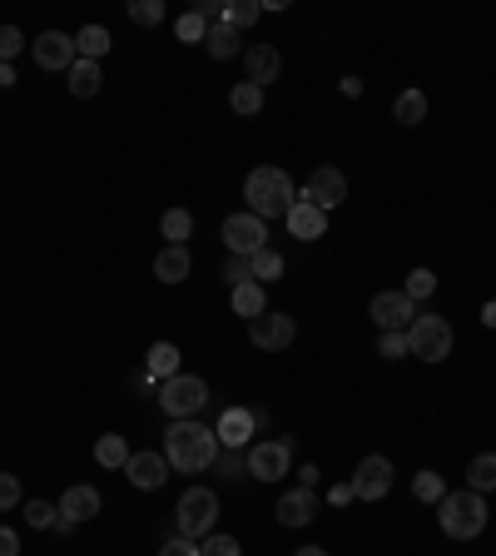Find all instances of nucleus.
Masks as SVG:
<instances>
[{
	"instance_id": "1",
	"label": "nucleus",
	"mask_w": 496,
	"mask_h": 556,
	"mask_svg": "<svg viewBox=\"0 0 496 556\" xmlns=\"http://www.w3.org/2000/svg\"><path fill=\"white\" fill-rule=\"evenodd\" d=\"M219 452H224V442L209 422L184 417V422H169V432H164V462L174 472H209L219 462Z\"/></svg>"
},
{
	"instance_id": "2",
	"label": "nucleus",
	"mask_w": 496,
	"mask_h": 556,
	"mask_svg": "<svg viewBox=\"0 0 496 556\" xmlns=\"http://www.w3.org/2000/svg\"><path fill=\"white\" fill-rule=\"evenodd\" d=\"M244 199H248V214H258L263 224H268V219H288V209L298 204L293 179H288V169H278V164H258V169H248Z\"/></svg>"
},
{
	"instance_id": "3",
	"label": "nucleus",
	"mask_w": 496,
	"mask_h": 556,
	"mask_svg": "<svg viewBox=\"0 0 496 556\" xmlns=\"http://www.w3.org/2000/svg\"><path fill=\"white\" fill-rule=\"evenodd\" d=\"M487 497L482 492H447L442 502H437V522H442V532L452 537V542H472V537H482L487 532Z\"/></svg>"
},
{
	"instance_id": "4",
	"label": "nucleus",
	"mask_w": 496,
	"mask_h": 556,
	"mask_svg": "<svg viewBox=\"0 0 496 556\" xmlns=\"http://www.w3.org/2000/svg\"><path fill=\"white\" fill-rule=\"evenodd\" d=\"M159 408L174 417V422L199 417L204 408H209V383H204V378H194V373H174V378H164V383H159Z\"/></svg>"
},
{
	"instance_id": "5",
	"label": "nucleus",
	"mask_w": 496,
	"mask_h": 556,
	"mask_svg": "<svg viewBox=\"0 0 496 556\" xmlns=\"http://www.w3.org/2000/svg\"><path fill=\"white\" fill-rule=\"evenodd\" d=\"M452 323L447 318H437V313H417L412 318V328H407V353L412 358H422V363H442L447 353H452Z\"/></svg>"
},
{
	"instance_id": "6",
	"label": "nucleus",
	"mask_w": 496,
	"mask_h": 556,
	"mask_svg": "<svg viewBox=\"0 0 496 556\" xmlns=\"http://www.w3.org/2000/svg\"><path fill=\"white\" fill-rule=\"evenodd\" d=\"M179 537L184 542H204L209 532H214V522H219V497L209 492V487H189L184 497H179Z\"/></svg>"
},
{
	"instance_id": "7",
	"label": "nucleus",
	"mask_w": 496,
	"mask_h": 556,
	"mask_svg": "<svg viewBox=\"0 0 496 556\" xmlns=\"http://www.w3.org/2000/svg\"><path fill=\"white\" fill-rule=\"evenodd\" d=\"M288 462H293V447L283 437H263L248 447V477H258V482H283Z\"/></svg>"
},
{
	"instance_id": "8",
	"label": "nucleus",
	"mask_w": 496,
	"mask_h": 556,
	"mask_svg": "<svg viewBox=\"0 0 496 556\" xmlns=\"http://www.w3.org/2000/svg\"><path fill=\"white\" fill-rule=\"evenodd\" d=\"M298 199H308V204H318L323 214H333L343 199H348V174L343 169H333V164H323V169H313L308 174V184H303V194Z\"/></svg>"
},
{
	"instance_id": "9",
	"label": "nucleus",
	"mask_w": 496,
	"mask_h": 556,
	"mask_svg": "<svg viewBox=\"0 0 496 556\" xmlns=\"http://www.w3.org/2000/svg\"><path fill=\"white\" fill-rule=\"evenodd\" d=\"M372 323L382 328V333H407L412 328V318H417V303L402 293V288H387V293H377L372 298Z\"/></svg>"
},
{
	"instance_id": "10",
	"label": "nucleus",
	"mask_w": 496,
	"mask_h": 556,
	"mask_svg": "<svg viewBox=\"0 0 496 556\" xmlns=\"http://www.w3.org/2000/svg\"><path fill=\"white\" fill-rule=\"evenodd\" d=\"M224 244H229V254H244V259H253L263 244H268V224L258 219V214H229L224 219Z\"/></svg>"
},
{
	"instance_id": "11",
	"label": "nucleus",
	"mask_w": 496,
	"mask_h": 556,
	"mask_svg": "<svg viewBox=\"0 0 496 556\" xmlns=\"http://www.w3.org/2000/svg\"><path fill=\"white\" fill-rule=\"evenodd\" d=\"M293 338H298V323H293L288 313H258V318L248 323V343L263 348V353H278V348H288Z\"/></svg>"
},
{
	"instance_id": "12",
	"label": "nucleus",
	"mask_w": 496,
	"mask_h": 556,
	"mask_svg": "<svg viewBox=\"0 0 496 556\" xmlns=\"http://www.w3.org/2000/svg\"><path fill=\"white\" fill-rule=\"evenodd\" d=\"M392 492V462L382 457V452H372L358 462V472H353V497H363V502H382Z\"/></svg>"
},
{
	"instance_id": "13",
	"label": "nucleus",
	"mask_w": 496,
	"mask_h": 556,
	"mask_svg": "<svg viewBox=\"0 0 496 556\" xmlns=\"http://www.w3.org/2000/svg\"><path fill=\"white\" fill-rule=\"evenodd\" d=\"M75 60H80L75 35H65V30H45V35H35V65H40V70H70Z\"/></svg>"
},
{
	"instance_id": "14",
	"label": "nucleus",
	"mask_w": 496,
	"mask_h": 556,
	"mask_svg": "<svg viewBox=\"0 0 496 556\" xmlns=\"http://www.w3.org/2000/svg\"><path fill=\"white\" fill-rule=\"evenodd\" d=\"M124 477H129L139 492H159L164 477H169V462H164V452H129Z\"/></svg>"
},
{
	"instance_id": "15",
	"label": "nucleus",
	"mask_w": 496,
	"mask_h": 556,
	"mask_svg": "<svg viewBox=\"0 0 496 556\" xmlns=\"http://www.w3.org/2000/svg\"><path fill=\"white\" fill-rule=\"evenodd\" d=\"M313 517H318V492L313 487H293V492L278 497V522L283 527H308Z\"/></svg>"
},
{
	"instance_id": "16",
	"label": "nucleus",
	"mask_w": 496,
	"mask_h": 556,
	"mask_svg": "<svg viewBox=\"0 0 496 556\" xmlns=\"http://www.w3.org/2000/svg\"><path fill=\"white\" fill-rule=\"evenodd\" d=\"M288 234H293V239H303V244H308V239H323V234H328V214H323L318 204L298 199V204L288 209Z\"/></svg>"
},
{
	"instance_id": "17",
	"label": "nucleus",
	"mask_w": 496,
	"mask_h": 556,
	"mask_svg": "<svg viewBox=\"0 0 496 556\" xmlns=\"http://www.w3.org/2000/svg\"><path fill=\"white\" fill-rule=\"evenodd\" d=\"M60 517H65V522H90V517H100V492H95L90 482L65 487V497H60Z\"/></svg>"
},
{
	"instance_id": "18",
	"label": "nucleus",
	"mask_w": 496,
	"mask_h": 556,
	"mask_svg": "<svg viewBox=\"0 0 496 556\" xmlns=\"http://www.w3.org/2000/svg\"><path fill=\"white\" fill-rule=\"evenodd\" d=\"M244 65H248V85H268V80H278V70H283V55L273 50V45H248L244 50Z\"/></svg>"
},
{
	"instance_id": "19",
	"label": "nucleus",
	"mask_w": 496,
	"mask_h": 556,
	"mask_svg": "<svg viewBox=\"0 0 496 556\" xmlns=\"http://www.w3.org/2000/svg\"><path fill=\"white\" fill-rule=\"evenodd\" d=\"M189 269H194V259H189L184 244H164V254L154 259V278H159V283H184Z\"/></svg>"
},
{
	"instance_id": "20",
	"label": "nucleus",
	"mask_w": 496,
	"mask_h": 556,
	"mask_svg": "<svg viewBox=\"0 0 496 556\" xmlns=\"http://www.w3.org/2000/svg\"><path fill=\"white\" fill-rule=\"evenodd\" d=\"M214 432H219V442H224V447H248L253 413H248V408H229V413L219 417V427H214Z\"/></svg>"
},
{
	"instance_id": "21",
	"label": "nucleus",
	"mask_w": 496,
	"mask_h": 556,
	"mask_svg": "<svg viewBox=\"0 0 496 556\" xmlns=\"http://www.w3.org/2000/svg\"><path fill=\"white\" fill-rule=\"evenodd\" d=\"M204 45H209V55H214V60H234V55H244V35H239V30H229L224 20H214V25H209Z\"/></svg>"
},
{
	"instance_id": "22",
	"label": "nucleus",
	"mask_w": 496,
	"mask_h": 556,
	"mask_svg": "<svg viewBox=\"0 0 496 556\" xmlns=\"http://www.w3.org/2000/svg\"><path fill=\"white\" fill-rule=\"evenodd\" d=\"M100 85H105V75H100L95 60H75V65H70V95H75V100H95Z\"/></svg>"
},
{
	"instance_id": "23",
	"label": "nucleus",
	"mask_w": 496,
	"mask_h": 556,
	"mask_svg": "<svg viewBox=\"0 0 496 556\" xmlns=\"http://www.w3.org/2000/svg\"><path fill=\"white\" fill-rule=\"evenodd\" d=\"M144 368H149L144 378H159V383L174 378V373H179V348H174V343H154V348L144 353Z\"/></svg>"
},
{
	"instance_id": "24",
	"label": "nucleus",
	"mask_w": 496,
	"mask_h": 556,
	"mask_svg": "<svg viewBox=\"0 0 496 556\" xmlns=\"http://www.w3.org/2000/svg\"><path fill=\"white\" fill-rule=\"evenodd\" d=\"M234 313H239V318H248V323H253L258 313H268L263 283H253V278H248V283H239V288H234Z\"/></svg>"
},
{
	"instance_id": "25",
	"label": "nucleus",
	"mask_w": 496,
	"mask_h": 556,
	"mask_svg": "<svg viewBox=\"0 0 496 556\" xmlns=\"http://www.w3.org/2000/svg\"><path fill=\"white\" fill-rule=\"evenodd\" d=\"M467 487H472V492H482V497L492 492V487H496V452H482V457H472V462H467Z\"/></svg>"
},
{
	"instance_id": "26",
	"label": "nucleus",
	"mask_w": 496,
	"mask_h": 556,
	"mask_svg": "<svg viewBox=\"0 0 496 556\" xmlns=\"http://www.w3.org/2000/svg\"><path fill=\"white\" fill-rule=\"evenodd\" d=\"M75 50H80V60H95V65H100V55L110 50V30H105V25H85V30L75 35Z\"/></svg>"
},
{
	"instance_id": "27",
	"label": "nucleus",
	"mask_w": 496,
	"mask_h": 556,
	"mask_svg": "<svg viewBox=\"0 0 496 556\" xmlns=\"http://www.w3.org/2000/svg\"><path fill=\"white\" fill-rule=\"evenodd\" d=\"M248 269H253V283H273V278H283V254H278L273 244H263V249L248 259Z\"/></svg>"
},
{
	"instance_id": "28",
	"label": "nucleus",
	"mask_w": 496,
	"mask_h": 556,
	"mask_svg": "<svg viewBox=\"0 0 496 556\" xmlns=\"http://www.w3.org/2000/svg\"><path fill=\"white\" fill-rule=\"evenodd\" d=\"M392 115H397L402 125H422V120H427V95H422V90H402L397 105H392Z\"/></svg>"
},
{
	"instance_id": "29",
	"label": "nucleus",
	"mask_w": 496,
	"mask_h": 556,
	"mask_svg": "<svg viewBox=\"0 0 496 556\" xmlns=\"http://www.w3.org/2000/svg\"><path fill=\"white\" fill-rule=\"evenodd\" d=\"M95 462H100V467H124V462H129V442H124L120 432H105V437L95 442Z\"/></svg>"
},
{
	"instance_id": "30",
	"label": "nucleus",
	"mask_w": 496,
	"mask_h": 556,
	"mask_svg": "<svg viewBox=\"0 0 496 556\" xmlns=\"http://www.w3.org/2000/svg\"><path fill=\"white\" fill-rule=\"evenodd\" d=\"M159 234H164L169 244H184V239L194 234V214H189V209H169V214L159 219Z\"/></svg>"
},
{
	"instance_id": "31",
	"label": "nucleus",
	"mask_w": 496,
	"mask_h": 556,
	"mask_svg": "<svg viewBox=\"0 0 496 556\" xmlns=\"http://www.w3.org/2000/svg\"><path fill=\"white\" fill-rule=\"evenodd\" d=\"M258 15H263V5H258V0H229V5H224V25H229V30H239V35H244Z\"/></svg>"
},
{
	"instance_id": "32",
	"label": "nucleus",
	"mask_w": 496,
	"mask_h": 556,
	"mask_svg": "<svg viewBox=\"0 0 496 556\" xmlns=\"http://www.w3.org/2000/svg\"><path fill=\"white\" fill-rule=\"evenodd\" d=\"M229 105H234V115H258V110H263V90H258V85H248V80H239V85H234V90H229Z\"/></svg>"
},
{
	"instance_id": "33",
	"label": "nucleus",
	"mask_w": 496,
	"mask_h": 556,
	"mask_svg": "<svg viewBox=\"0 0 496 556\" xmlns=\"http://www.w3.org/2000/svg\"><path fill=\"white\" fill-rule=\"evenodd\" d=\"M412 492H417V502H442V497H447V482H442V472L427 467V472L412 477Z\"/></svg>"
},
{
	"instance_id": "34",
	"label": "nucleus",
	"mask_w": 496,
	"mask_h": 556,
	"mask_svg": "<svg viewBox=\"0 0 496 556\" xmlns=\"http://www.w3.org/2000/svg\"><path fill=\"white\" fill-rule=\"evenodd\" d=\"M174 35H179L184 45H199V40L209 35V20H204L199 10H189V15H179V25H174Z\"/></svg>"
},
{
	"instance_id": "35",
	"label": "nucleus",
	"mask_w": 496,
	"mask_h": 556,
	"mask_svg": "<svg viewBox=\"0 0 496 556\" xmlns=\"http://www.w3.org/2000/svg\"><path fill=\"white\" fill-rule=\"evenodd\" d=\"M214 467H219V472H224L229 482H239V477H244V472H248V452H244V447H224Z\"/></svg>"
},
{
	"instance_id": "36",
	"label": "nucleus",
	"mask_w": 496,
	"mask_h": 556,
	"mask_svg": "<svg viewBox=\"0 0 496 556\" xmlns=\"http://www.w3.org/2000/svg\"><path fill=\"white\" fill-rule=\"evenodd\" d=\"M402 293H407L412 303H417V298H432V293H437V274H432V269H412Z\"/></svg>"
},
{
	"instance_id": "37",
	"label": "nucleus",
	"mask_w": 496,
	"mask_h": 556,
	"mask_svg": "<svg viewBox=\"0 0 496 556\" xmlns=\"http://www.w3.org/2000/svg\"><path fill=\"white\" fill-rule=\"evenodd\" d=\"M199 556H244V547H239L234 537H224V532H209V537L199 542Z\"/></svg>"
},
{
	"instance_id": "38",
	"label": "nucleus",
	"mask_w": 496,
	"mask_h": 556,
	"mask_svg": "<svg viewBox=\"0 0 496 556\" xmlns=\"http://www.w3.org/2000/svg\"><path fill=\"white\" fill-rule=\"evenodd\" d=\"M129 20L134 25H159L164 20V0H129Z\"/></svg>"
},
{
	"instance_id": "39",
	"label": "nucleus",
	"mask_w": 496,
	"mask_h": 556,
	"mask_svg": "<svg viewBox=\"0 0 496 556\" xmlns=\"http://www.w3.org/2000/svg\"><path fill=\"white\" fill-rule=\"evenodd\" d=\"M25 522H30L35 532H45L50 522H60V507L50 512V502H25Z\"/></svg>"
},
{
	"instance_id": "40",
	"label": "nucleus",
	"mask_w": 496,
	"mask_h": 556,
	"mask_svg": "<svg viewBox=\"0 0 496 556\" xmlns=\"http://www.w3.org/2000/svg\"><path fill=\"white\" fill-rule=\"evenodd\" d=\"M20 45H25V35H20L15 25H0V65H15Z\"/></svg>"
},
{
	"instance_id": "41",
	"label": "nucleus",
	"mask_w": 496,
	"mask_h": 556,
	"mask_svg": "<svg viewBox=\"0 0 496 556\" xmlns=\"http://www.w3.org/2000/svg\"><path fill=\"white\" fill-rule=\"evenodd\" d=\"M377 353H382V358H407V333H382V338H377Z\"/></svg>"
},
{
	"instance_id": "42",
	"label": "nucleus",
	"mask_w": 496,
	"mask_h": 556,
	"mask_svg": "<svg viewBox=\"0 0 496 556\" xmlns=\"http://www.w3.org/2000/svg\"><path fill=\"white\" fill-rule=\"evenodd\" d=\"M20 502V477H10V472H0V512H10Z\"/></svg>"
},
{
	"instance_id": "43",
	"label": "nucleus",
	"mask_w": 496,
	"mask_h": 556,
	"mask_svg": "<svg viewBox=\"0 0 496 556\" xmlns=\"http://www.w3.org/2000/svg\"><path fill=\"white\" fill-rule=\"evenodd\" d=\"M224 278H229L234 288H239V283H248V278H253V269H248V259H244V254H229V264H224Z\"/></svg>"
},
{
	"instance_id": "44",
	"label": "nucleus",
	"mask_w": 496,
	"mask_h": 556,
	"mask_svg": "<svg viewBox=\"0 0 496 556\" xmlns=\"http://www.w3.org/2000/svg\"><path fill=\"white\" fill-rule=\"evenodd\" d=\"M159 556H199V542H184V537H174V542H164Z\"/></svg>"
},
{
	"instance_id": "45",
	"label": "nucleus",
	"mask_w": 496,
	"mask_h": 556,
	"mask_svg": "<svg viewBox=\"0 0 496 556\" xmlns=\"http://www.w3.org/2000/svg\"><path fill=\"white\" fill-rule=\"evenodd\" d=\"M0 556H20V537L10 527H0Z\"/></svg>"
},
{
	"instance_id": "46",
	"label": "nucleus",
	"mask_w": 496,
	"mask_h": 556,
	"mask_svg": "<svg viewBox=\"0 0 496 556\" xmlns=\"http://www.w3.org/2000/svg\"><path fill=\"white\" fill-rule=\"evenodd\" d=\"M328 502H333V507H343V502H353V482H343V487H333V492H328Z\"/></svg>"
},
{
	"instance_id": "47",
	"label": "nucleus",
	"mask_w": 496,
	"mask_h": 556,
	"mask_svg": "<svg viewBox=\"0 0 496 556\" xmlns=\"http://www.w3.org/2000/svg\"><path fill=\"white\" fill-rule=\"evenodd\" d=\"M298 482H303V487H318V467H313V462H308V467H298Z\"/></svg>"
},
{
	"instance_id": "48",
	"label": "nucleus",
	"mask_w": 496,
	"mask_h": 556,
	"mask_svg": "<svg viewBox=\"0 0 496 556\" xmlns=\"http://www.w3.org/2000/svg\"><path fill=\"white\" fill-rule=\"evenodd\" d=\"M0 85H5V90L15 85V65H0Z\"/></svg>"
},
{
	"instance_id": "49",
	"label": "nucleus",
	"mask_w": 496,
	"mask_h": 556,
	"mask_svg": "<svg viewBox=\"0 0 496 556\" xmlns=\"http://www.w3.org/2000/svg\"><path fill=\"white\" fill-rule=\"evenodd\" d=\"M482 323H487V328H496V303H487V308H482Z\"/></svg>"
},
{
	"instance_id": "50",
	"label": "nucleus",
	"mask_w": 496,
	"mask_h": 556,
	"mask_svg": "<svg viewBox=\"0 0 496 556\" xmlns=\"http://www.w3.org/2000/svg\"><path fill=\"white\" fill-rule=\"evenodd\" d=\"M298 556H328V552H323V547H303Z\"/></svg>"
}]
</instances>
